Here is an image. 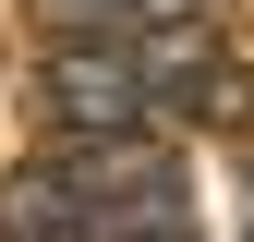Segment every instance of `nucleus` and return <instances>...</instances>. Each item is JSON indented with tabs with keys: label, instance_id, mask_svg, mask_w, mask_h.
<instances>
[{
	"label": "nucleus",
	"instance_id": "3",
	"mask_svg": "<svg viewBox=\"0 0 254 242\" xmlns=\"http://www.w3.org/2000/svg\"><path fill=\"white\" fill-rule=\"evenodd\" d=\"M97 242H194V206H182V170H157L145 194H121Z\"/></svg>",
	"mask_w": 254,
	"mask_h": 242
},
{
	"label": "nucleus",
	"instance_id": "4",
	"mask_svg": "<svg viewBox=\"0 0 254 242\" xmlns=\"http://www.w3.org/2000/svg\"><path fill=\"white\" fill-rule=\"evenodd\" d=\"M182 121H206V133H242V121H254V73H242L230 49H218V73L182 97Z\"/></svg>",
	"mask_w": 254,
	"mask_h": 242
},
{
	"label": "nucleus",
	"instance_id": "2",
	"mask_svg": "<svg viewBox=\"0 0 254 242\" xmlns=\"http://www.w3.org/2000/svg\"><path fill=\"white\" fill-rule=\"evenodd\" d=\"M0 242H97V194H85L73 145L0 170Z\"/></svg>",
	"mask_w": 254,
	"mask_h": 242
},
{
	"label": "nucleus",
	"instance_id": "1",
	"mask_svg": "<svg viewBox=\"0 0 254 242\" xmlns=\"http://www.w3.org/2000/svg\"><path fill=\"white\" fill-rule=\"evenodd\" d=\"M37 121H49V145H133L157 109H145L133 49H49L37 60Z\"/></svg>",
	"mask_w": 254,
	"mask_h": 242
}]
</instances>
